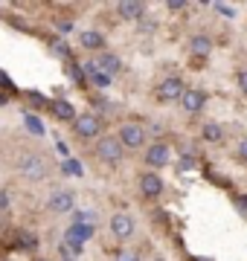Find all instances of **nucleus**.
Returning a JSON list of instances; mask_svg holds the SVG:
<instances>
[{
  "mask_svg": "<svg viewBox=\"0 0 247 261\" xmlns=\"http://www.w3.org/2000/svg\"><path fill=\"white\" fill-rule=\"evenodd\" d=\"M18 174L20 177L32 180V183H38L50 174V166H47V157L41 154V151H27V154H20L18 157Z\"/></svg>",
  "mask_w": 247,
  "mask_h": 261,
  "instance_id": "f257e3e1",
  "label": "nucleus"
},
{
  "mask_svg": "<svg viewBox=\"0 0 247 261\" xmlns=\"http://www.w3.org/2000/svg\"><path fill=\"white\" fill-rule=\"evenodd\" d=\"M96 154H99L102 163L116 166V163L122 160V145H119L116 137H99V140H96Z\"/></svg>",
  "mask_w": 247,
  "mask_h": 261,
  "instance_id": "f03ea898",
  "label": "nucleus"
},
{
  "mask_svg": "<svg viewBox=\"0 0 247 261\" xmlns=\"http://www.w3.org/2000/svg\"><path fill=\"white\" fill-rule=\"evenodd\" d=\"M116 140H119L122 148H140L143 140H145V130H143V125H137V122H125V125H119Z\"/></svg>",
  "mask_w": 247,
  "mask_h": 261,
  "instance_id": "7ed1b4c3",
  "label": "nucleus"
},
{
  "mask_svg": "<svg viewBox=\"0 0 247 261\" xmlns=\"http://www.w3.org/2000/svg\"><path fill=\"white\" fill-rule=\"evenodd\" d=\"M99 116L96 113H76V119H73V130H76L82 140H93L96 134H99Z\"/></svg>",
  "mask_w": 247,
  "mask_h": 261,
  "instance_id": "20e7f679",
  "label": "nucleus"
},
{
  "mask_svg": "<svg viewBox=\"0 0 247 261\" xmlns=\"http://www.w3.org/2000/svg\"><path fill=\"white\" fill-rule=\"evenodd\" d=\"M183 93H186V84H183L181 79H175V75L157 84V99H160V102H181Z\"/></svg>",
  "mask_w": 247,
  "mask_h": 261,
  "instance_id": "39448f33",
  "label": "nucleus"
},
{
  "mask_svg": "<svg viewBox=\"0 0 247 261\" xmlns=\"http://www.w3.org/2000/svg\"><path fill=\"white\" fill-rule=\"evenodd\" d=\"M73 206H76V195H73V192H67V189H61V192H56V195H50V200H47V209L53 215L73 212Z\"/></svg>",
  "mask_w": 247,
  "mask_h": 261,
  "instance_id": "423d86ee",
  "label": "nucleus"
},
{
  "mask_svg": "<svg viewBox=\"0 0 247 261\" xmlns=\"http://www.w3.org/2000/svg\"><path fill=\"white\" fill-rule=\"evenodd\" d=\"M111 232H114L119 241H128V238L134 235V221H131V215L116 212L114 218H111Z\"/></svg>",
  "mask_w": 247,
  "mask_h": 261,
  "instance_id": "0eeeda50",
  "label": "nucleus"
},
{
  "mask_svg": "<svg viewBox=\"0 0 247 261\" xmlns=\"http://www.w3.org/2000/svg\"><path fill=\"white\" fill-rule=\"evenodd\" d=\"M169 160H171V148L166 145V142H154L152 148L145 151V163H149L152 168H163Z\"/></svg>",
  "mask_w": 247,
  "mask_h": 261,
  "instance_id": "6e6552de",
  "label": "nucleus"
},
{
  "mask_svg": "<svg viewBox=\"0 0 247 261\" xmlns=\"http://www.w3.org/2000/svg\"><path fill=\"white\" fill-rule=\"evenodd\" d=\"M204 102H207V93L201 90V87H192V90H186V93L181 96V105L186 113H198L201 108H204Z\"/></svg>",
  "mask_w": 247,
  "mask_h": 261,
  "instance_id": "1a4fd4ad",
  "label": "nucleus"
},
{
  "mask_svg": "<svg viewBox=\"0 0 247 261\" xmlns=\"http://www.w3.org/2000/svg\"><path fill=\"white\" fill-rule=\"evenodd\" d=\"M93 64H96V70H99V73H105L108 79L122 70V61H119V56H114V53H102V56L96 58Z\"/></svg>",
  "mask_w": 247,
  "mask_h": 261,
  "instance_id": "9d476101",
  "label": "nucleus"
},
{
  "mask_svg": "<svg viewBox=\"0 0 247 261\" xmlns=\"http://www.w3.org/2000/svg\"><path fill=\"white\" fill-rule=\"evenodd\" d=\"M140 192H143L145 197H160L163 195V180L157 177L154 171H149V174L140 177Z\"/></svg>",
  "mask_w": 247,
  "mask_h": 261,
  "instance_id": "9b49d317",
  "label": "nucleus"
},
{
  "mask_svg": "<svg viewBox=\"0 0 247 261\" xmlns=\"http://www.w3.org/2000/svg\"><path fill=\"white\" fill-rule=\"evenodd\" d=\"M93 229H96V226H90V224H73L64 232V238H67V241H76V244H85V241L93 238Z\"/></svg>",
  "mask_w": 247,
  "mask_h": 261,
  "instance_id": "f8f14e48",
  "label": "nucleus"
},
{
  "mask_svg": "<svg viewBox=\"0 0 247 261\" xmlns=\"http://www.w3.org/2000/svg\"><path fill=\"white\" fill-rule=\"evenodd\" d=\"M119 15H122L125 20H143V15H145V3L122 0V3H119Z\"/></svg>",
  "mask_w": 247,
  "mask_h": 261,
  "instance_id": "ddd939ff",
  "label": "nucleus"
},
{
  "mask_svg": "<svg viewBox=\"0 0 247 261\" xmlns=\"http://www.w3.org/2000/svg\"><path fill=\"white\" fill-rule=\"evenodd\" d=\"M189 53L198 58H207L209 53H212V41H209L207 35H192L189 38Z\"/></svg>",
  "mask_w": 247,
  "mask_h": 261,
  "instance_id": "4468645a",
  "label": "nucleus"
},
{
  "mask_svg": "<svg viewBox=\"0 0 247 261\" xmlns=\"http://www.w3.org/2000/svg\"><path fill=\"white\" fill-rule=\"evenodd\" d=\"M79 44H82L85 49H102L105 47V38H102V32L87 29V32H82V35H79Z\"/></svg>",
  "mask_w": 247,
  "mask_h": 261,
  "instance_id": "2eb2a0df",
  "label": "nucleus"
},
{
  "mask_svg": "<svg viewBox=\"0 0 247 261\" xmlns=\"http://www.w3.org/2000/svg\"><path fill=\"white\" fill-rule=\"evenodd\" d=\"M50 108H53V113H56L58 119H64V122H73V119H76V116H73V113H76V108H73L70 102H64V99H56Z\"/></svg>",
  "mask_w": 247,
  "mask_h": 261,
  "instance_id": "dca6fc26",
  "label": "nucleus"
},
{
  "mask_svg": "<svg viewBox=\"0 0 247 261\" xmlns=\"http://www.w3.org/2000/svg\"><path fill=\"white\" fill-rule=\"evenodd\" d=\"M204 140H207V142H221V140H224V128H221L218 122L204 125Z\"/></svg>",
  "mask_w": 247,
  "mask_h": 261,
  "instance_id": "f3484780",
  "label": "nucleus"
},
{
  "mask_svg": "<svg viewBox=\"0 0 247 261\" xmlns=\"http://www.w3.org/2000/svg\"><path fill=\"white\" fill-rule=\"evenodd\" d=\"M23 125H27V128L35 134V137H44V125H41V122L32 116V113H23Z\"/></svg>",
  "mask_w": 247,
  "mask_h": 261,
  "instance_id": "a211bd4d",
  "label": "nucleus"
},
{
  "mask_svg": "<svg viewBox=\"0 0 247 261\" xmlns=\"http://www.w3.org/2000/svg\"><path fill=\"white\" fill-rule=\"evenodd\" d=\"M116 261H140V252L137 250H119L116 252Z\"/></svg>",
  "mask_w": 247,
  "mask_h": 261,
  "instance_id": "6ab92c4d",
  "label": "nucleus"
},
{
  "mask_svg": "<svg viewBox=\"0 0 247 261\" xmlns=\"http://www.w3.org/2000/svg\"><path fill=\"white\" fill-rule=\"evenodd\" d=\"M212 9L221 12L224 18H236V9H233V6H227V3H212Z\"/></svg>",
  "mask_w": 247,
  "mask_h": 261,
  "instance_id": "aec40b11",
  "label": "nucleus"
},
{
  "mask_svg": "<svg viewBox=\"0 0 247 261\" xmlns=\"http://www.w3.org/2000/svg\"><path fill=\"white\" fill-rule=\"evenodd\" d=\"M236 79H238V90H241V93L247 96V67H241V70H238Z\"/></svg>",
  "mask_w": 247,
  "mask_h": 261,
  "instance_id": "412c9836",
  "label": "nucleus"
},
{
  "mask_svg": "<svg viewBox=\"0 0 247 261\" xmlns=\"http://www.w3.org/2000/svg\"><path fill=\"white\" fill-rule=\"evenodd\" d=\"M236 209H238V215H241V218H247V195H238L236 197Z\"/></svg>",
  "mask_w": 247,
  "mask_h": 261,
  "instance_id": "4be33fe9",
  "label": "nucleus"
},
{
  "mask_svg": "<svg viewBox=\"0 0 247 261\" xmlns=\"http://www.w3.org/2000/svg\"><path fill=\"white\" fill-rule=\"evenodd\" d=\"M70 79H76V82H85V70L79 64H70Z\"/></svg>",
  "mask_w": 247,
  "mask_h": 261,
  "instance_id": "5701e85b",
  "label": "nucleus"
},
{
  "mask_svg": "<svg viewBox=\"0 0 247 261\" xmlns=\"http://www.w3.org/2000/svg\"><path fill=\"white\" fill-rule=\"evenodd\" d=\"M192 168H195V157H189V154L181 157V171H192Z\"/></svg>",
  "mask_w": 247,
  "mask_h": 261,
  "instance_id": "b1692460",
  "label": "nucleus"
},
{
  "mask_svg": "<svg viewBox=\"0 0 247 261\" xmlns=\"http://www.w3.org/2000/svg\"><path fill=\"white\" fill-rule=\"evenodd\" d=\"M53 53H56V56H61V58H67V53H70V49H67L61 41H56V44H53Z\"/></svg>",
  "mask_w": 247,
  "mask_h": 261,
  "instance_id": "393cba45",
  "label": "nucleus"
},
{
  "mask_svg": "<svg viewBox=\"0 0 247 261\" xmlns=\"http://www.w3.org/2000/svg\"><path fill=\"white\" fill-rule=\"evenodd\" d=\"M238 157H241V160L247 163V137H244L241 142H238Z\"/></svg>",
  "mask_w": 247,
  "mask_h": 261,
  "instance_id": "a878e982",
  "label": "nucleus"
},
{
  "mask_svg": "<svg viewBox=\"0 0 247 261\" xmlns=\"http://www.w3.org/2000/svg\"><path fill=\"white\" fill-rule=\"evenodd\" d=\"M169 9H171V12H181V9H186V3H181V0H171Z\"/></svg>",
  "mask_w": 247,
  "mask_h": 261,
  "instance_id": "bb28decb",
  "label": "nucleus"
},
{
  "mask_svg": "<svg viewBox=\"0 0 247 261\" xmlns=\"http://www.w3.org/2000/svg\"><path fill=\"white\" fill-rule=\"evenodd\" d=\"M67 171H76V174H82V166H79L76 160H70V163H67Z\"/></svg>",
  "mask_w": 247,
  "mask_h": 261,
  "instance_id": "cd10ccee",
  "label": "nucleus"
},
{
  "mask_svg": "<svg viewBox=\"0 0 247 261\" xmlns=\"http://www.w3.org/2000/svg\"><path fill=\"white\" fill-rule=\"evenodd\" d=\"M0 84H6V87H12V84H9V79H6L3 73H0Z\"/></svg>",
  "mask_w": 247,
  "mask_h": 261,
  "instance_id": "c85d7f7f",
  "label": "nucleus"
},
{
  "mask_svg": "<svg viewBox=\"0 0 247 261\" xmlns=\"http://www.w3.org/2000/svg\"><path fill=\"white\" fill-rule=\"evenodd\" d=\"M61 255H64V261H76V258H73V255H67V252H61Z\"/></svg>",
  "mask_w": 247,
  "mask_h": 261,
  "instance_id": "c756f323",
  "label": "nucleus"
},
{
  "mask_svg": "<svg viewBox=\"0 0 247 261\" xmlns=\"http://www.w3.org/2000/svg\"><path fill=\"white\" fill-rule=\"evenodd\" d=\"M35 261H47V258H35Z\"/></svg>",
  "mask_w": 247,
  "mask_h": 261,
  "instance_id": "7c9ffc66",
  "label": "nucleus"
}]
</instances>
